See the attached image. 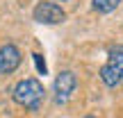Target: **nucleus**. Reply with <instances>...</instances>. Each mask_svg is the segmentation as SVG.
<instances>
[{
  "label": "nucleus",
  "mask_w": 123,
  "mask_h": 118,
  "mask_svg": "<svg viewBox=\"0 0 123 118\" xmlns=\"http://www.w3.org/2000/svg\"><path fill=\"white\" fill-rule=\"evenodd\" d=\"M43 86H41L39 79L34 77H27V79H21V82L14 86V100L18 102L21 107L25 109H39L41 100H43Z\"/></svg>",
  "instance_id": "1"
},
{
  "label": "nucleus",
  "mask_w": 123,
  "mask_h": 118,
  "mask_svg": "<svg viewBox=\"0 0 123 118\" xmlns=\"http://www.w3.org/2000/svg\"><path fill=\"white\" fill-rule=\"evenodd\" d=\"M32 16H34L37 23H43V25H57V23H62L66 18V14H64V9H62L57 2H48V0H43V2H39L34 7Z\"/></svg>",
  "instance_id": "2"
},
{
  "label": "nucleus",
  "mask_w": 123,
  "mask_h": 118,
  "mask_svg": "<svg viewBox=\"0 0 123 118\" xmlns=\"http://www.w3.org/2000/svg\"><path fill=\"white\" fill-rule=\"evenodd\" d=\"M75 86H78V79H75V73L71 70H62L55 79V102L57 105H64L68 102V98L73 96Z\"/></svg>",
  "instance_id": "3"
},
{
  "label": "nucleus",
  "mask_w": 123,
  "mask_h": 118,
  "mask_svg": "<svg viewBox=\"0 0 123 118\" xmlns=\"http://www.w3.org/2000/svg\"><path fill=\"white\" fill-rule=\"evenodd\" d=\"M21 66V50L16 48L14 43H5L0 48V73L9 75Z\"/></svg>",
  "instance_id": "4"
},
{
  "label": "nucleus",
  "mask_w": 123,
  "mask_h": 118,
  "mask_svg": "<svg viewBox=\"0 0 123 118\" xmlns=\"http://www.w3.org/2000/svg\"><path fill=\"white\" fill-rule=\"evenodd\" d=\"M100 79H103L110 89H114V86H119V84H121V75L116 73L110 64H105V66L100 68Z\"/></svg>",
  "instance_id": "5"
},
{
  "label": "nucleus",
  "mask_w": 123,
  "mask_h": 118,
  "mask_svg": "<svg viewBox=\"0 0 123 118\" xmlns=\"http://www.w3.org/2000/svg\"><path fill=\"white\" fill-rule=\"evenodd\" d=\"M107 64H110L112 68L121 75V82H123V45L110 50V61H107Z\"/></svg>",
  "instance_id": "6"
},
{
  "label": "nucleus",
  "mask_w": 123,
  "mask_h": 118,
  "mask_svg": "<svg viewBox=\"0 0 123 118\" xmlns=\"http://www.w3.org/2000/svg\"><path fill=\"white\" fill-rule=\"evenodd\" d=\"M91 2H93V9H96V11L110 14V11H114V9L121 5V0H91Z\"/></svg>",
  "instance_id": "7"
},
{
  "label": "nucleus",
  "mask_w": 123,
  "mask_h": 118,
  "mask_svg": "<svg viewBox=\"0 0 123 118\" xmlns=\"http://www.w3.org/2000/svg\"><path fill=\"white\" fill-rule=\"evenodd\" d=\"M32 57H34V64H37V68H39V73L46 75V64L41 61V55H32Z\"/></svg>",
  "instance_id": "8"
},
{
  "label": "nucleus",
  "mask_w": 123,
  "mask_h": 118,
  "mask_svg": "<svg viewBox=\"0 0 123 118\" xmlns=\"http://www.w3.org/2000/svg\"><path fill=\"white\" fill-rule=\"evenodd\" d=\"M84 118H96V116H84Z\"/></svg>",
  "instance_id": "9"
}]
</instances>
